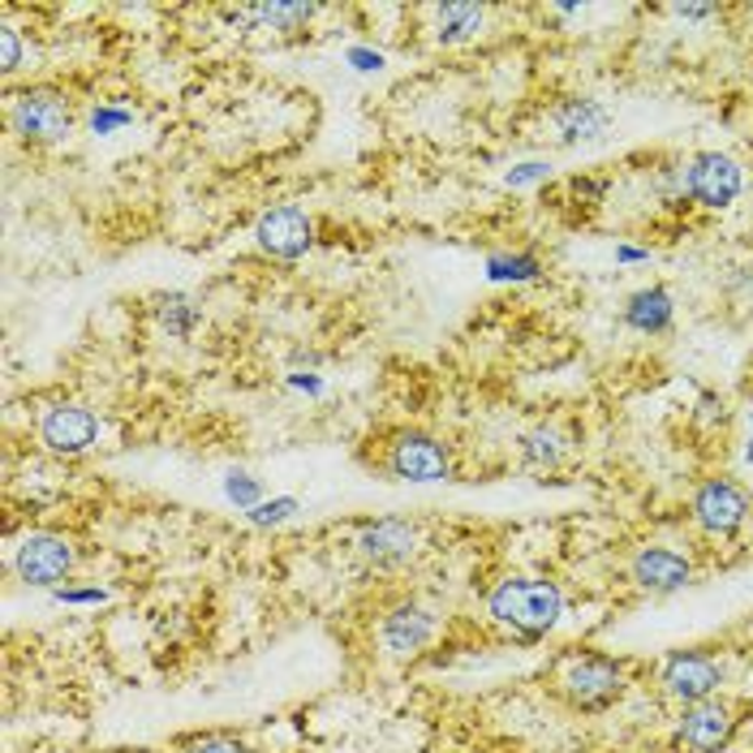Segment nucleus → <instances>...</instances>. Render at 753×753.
Returning <instances> with one entry per match:
<instances>
[{
    "instance_id": "obj_25",
    "label": "nucleus",
    "mask_w": 753,
    "mask_h": 753,
    "mask_svg": "<svg viewBox=\"0 0 753 753\" xmlns=\"http://www.w3.org/2000/svg\"><path fill=\"white\" fill-rule=\"evenodd\" d=\"M121 126H130V113H126V108H95V113H91V130H95V134H113V130H121Z\"/></svg>"
},
{
    "instance_id": "obj_22",
    "label": "nucleus",
    "mask_w": 753,
    "mask_h": 753,
    "mask_svg": "<svg viewBox=\"0 0 753 753\" xmlns=\"http://www.w3.org/2000/svg\"><path fill=\"white\" fill-rule=\"evenodd\" d=\"M224 495L233 504H242V508H255V504H263V482L255 479V474H246V470H233L224 479Z\"/></svg>"
},
{
    "instance_id": "obj_1",
    "label": "nucleus",
    "mask_w": 753,
    "mask_h": 753,
    "mask_svg": "<svg viewBox=\"0 0 753 753\" xmlns=\"http://www.w3.org/2000/svg\"><path fill=\"white\" fill-rule=\"evenodd\" d=\"M486 616L526 642H539L564 616V595L555 581H543V577H504L486 595Z\"/></svg>"
},
{
    "instance_id": "obj_8",
    "label": "nucleus",
    "mask_w": 753,
    "mask_h": 753,
    "mask_svg": "<svg viewBox=\"0 0 753 753\" xmlns=\"http://www.w3.org/2000/svg\"><path fill=\"white\" fill-rule=\"evenodd\" d=\"M659 685L668 689V697H676L681 706H693V702L715 697V689L723 685V668L706 650H672L663 659Z\"/></svg>"
},
{
    "instance_id": "obj_31",
    "label": "nucleus",
    "mask_w": 753,
    "mask_h": 753,
    "mask_svg": "<svg viewBox=\"0 0 753 753\" xmlns=\"http://www.w3.org/2000/svg\"><path fill=\"white\" fill-rule=\"evenodd\" d=\"M616 259H620V263H646V259H650V250H637V246H620Z\"/></svg>"
},
{
    "instance_id": "obj_7",
    "label": "nucleus",
    "mask_w": 753,
    "mask_h": 753,
    "mask_svg": "<svg viewBox=\"0 0 753 753\" xmlns=\"http://www.w3.org/2000/svg\"><path fill=\"white\" fill-rule=\"evenodd\" d=\"M73 564H78L73 543L61 539V534H48V530L26 534L17 543V555H13V568H17V577L26 586H57L73 573Z\"/></svg>"
},
{
    "instance_id": "obj_24",
    "label": "nucleus",
    "mask_w": 753,
    "mask_h": 753,
    "mask_svg": "<svg viewBox=\"0 0 753 753\" xmlns=\"http://www.w3.org/2000/svg\"><path fill=\"white\" fill-rule=\"evenodd\" d=\"M181 750L186 753H246V745H242L237 737H228V732H203V737H190Z\"/></svg>"
},
{
    "instance_id": "obj_28",
    "label": "nucleus",
    "mask_w": 753,
    "mask_h": 753,
    "mask_svg": "<svg viewBox=\"0 0 753 753\" xmlns=\"http://www.w3.org/2000/svg\"><path fill=\"white\" fill-rule=\"evenodd\" d=\"M349 66L353 69H379L384 66V57H379V52H370V48H349Z\"/></svg>"
},
{
    "instance_id": "obj_9",
    "label": "nucleus",
    "mask_w": 753,
    "mask_h": 753,
    "mask_svg": "<svg viewBox=\"0 0 753 753\" xmlns=\"http://www.w3.org/2000/svg\"><path fill=\"white\" fill-rule=\"evenodd\" d=\"M737 732V710L719 697H706V702H693L681 715V728H676V741L685 745L689 753H719L728 750Z\"/></svg>"
},
{
    "instance_id": "obj_29",
    "label": "nucleus",
    "mask_w": 753,
    "mask_h": 753,
    "mask_svg": "<svg viewBox=\"0 0 753 753\" xmlns=\"http://www.w3.org/2000/svg\"><path fill=\"white\" fill-rule=\"evenodd\" d=\"M61 603H104V590H57Z\"/></svg>"
},
{
    "instance_id": "obj_5",
    "label": "nucleus",
    "mask_w": 753,
    "mask_h": 753,
    "mask_svg": "<svg viewBox=\"0 0 753 753\" xmlns=\"http://www.w3.org/2000/svg\"><path fill=\"white\" fill-rule=\"evenodd\" d=\"M9 126L26 142H61L73 126V113L57 91H22L9 104Z\"/></svg>"
},
{
    "instance_id": "obj_20",
    "label": "nucleus",
    "mask_w": 753,
    "mask_h": 753,
    "mask_svg": "<svg viewBox=\"0 0 753 753\" xmlns=\"http://www.w3.org/2000/svg\"><path fill=\"white\" fill-rule=\"evenodd\" d=\"M543 263L534 255H491L486 259V275L495 284H526V280H539Z\"/></svg>"
},
{
    "instance_id": "obj_34",
    "label": "nucleus",
    "mask_w": 753,
    "mask_h": 753,
    "mask_svg": "<svg viewBox=\"0 0 753 753\" xmlns=\"http://www.w3.org/2000/svg\"><path fill=\"white\" fill-rule=\"evenodd\" d=\"M750 422H753V413H750Z\"/></svg>"
},
{
    "instance_id": "obj_33",
    "label": "nucleus",
    "mask_w": 753,
    "mask_h": 753,
    "mask_svg": "<svg viewBox=\"0 0 753 753\" xmlns=\"http://www.w3.org/2000/svg\"><path fill=\"white\" fill-rule=\"evenodd\" d=\"M745 461H750V466H753V444H750V448H745Z\"/></svg>"
},
{
    "instance_id": "obj_23",
    "label": "nucleus",
    "mask_w": 753,
    "mask_h": 753,
    "mask_svg": "<svg viewBox=\"0 0 753 753\" xmlns=\"http://www.w3.org/2000/svg\"><path fill=\"white\" fill-rule=\"evenodd\" d=\"M297 513V499L293 495H275V499H263V504H255L246 517H250V526H280V521H289Z\"/></svg>"
},
{
    "instance_id": "obj_27",
    "label": "nucleus",
    "mask_w": 753,
    "mask_h": 753,
    "mask_svg": "<svg viewBox=\"0 0 753 753\" xmlns=\"http://www.w3.org/2000/svg\"><path fill=\"white\" fill-rule=\"evenodd\" d=\"M551 173V164H543V160H530V164H517L513 173H508V186H530V181H543Z\"/></svg>"
},
{
    "instance_id": "obj_21",
    "label": "nucleus",
    "mask_w": 753,
    "mask_h": 753,
    "mask_svg": "<svg viewBox=\"0 0 753 753\" xmlns=\"http://www.w3.org/2000/svg\"><path fill=\"white\" fill-rule=\"evenodd\" d=\"M521 457H526L530 466H555V461L564 457V435H560L555 426L530 431V435L521 439Z\"/></svg>"
},
{
    "instance_id": "obj_3",
    "label": "nucleus",
    "mask_w": 753,
    "mask_h": 753,
    "mask_svg": "<svg viewBox=\"0 0 753 753\" xmlns=\"http://www.w3.org/2000/svg\"><path fill=\"white\" fill-rule=\"evenodd\" d=\"M689 517H693V526L702 534L732 539L750 521V495L732 479H706L697 482V491L689 499Z\"/></svg>"
},
{
    "instance_id": "obj_10",
    "label": "nucleus",
    "mask_w": 753,
    "mask_h": 753,
    "mask_svg": "<svg viewBox=\"0 0 753 753\" xmlns=\"http://www.w3.org/2000/svg\"><path fill=\"white\" fill-rule=\"evenodd\" d=\"M99 439V417L86 410V405H52L39 417V444L57 457H82L91 444Z\"/></svg>"
},
{
    "instance_id": "obj_14",
    "label": "nucleus",
    "mask_w": 753,
    "mask_h": 753,
    "mask_svg": "<svg viewBox=\"0 0 753 753\" xmlns=\"http://www.w3.org/2000/svg\"><path fill=\"white\" fill-rule=\"evenodd\" d=\"M551 126L564 142H590V138H603L612 117L599 99H560L551 108Z\"/></svg>"
},
{
    "instance_id": "obj_4",
    "label": "nucleus",
    "mask_w": 753,
    "mask_h": 753,
    "mask_svg": "<svg viewBox=\"0 0 753 753\" xmlns=\"http://www.w3.org/2000/svg\"><path fill=\"white\" fill-rule=\"evenodd\" d=\"M681 177H685V199L697 207H728L737 195H741V164L723 151H697L693 160L681 164Z\"/></svg>"
},
{
    "instance_id": "obj_11",
    "label": "nucleus",
    "mask_w": 753,
    "mask_h": 753,
    "mask_svg": "<svg viewBox=\"0 0 753 753\" xmlns=\"http://www.w3.org/2000/svg\"><path fill=\"white\" fill-rule=\"evenodd\" d=\"M255 242L272 259H302L315 246V224H310V215L302 207H272L255 224Z\"/></svg>"
},
{
    "instance_id": "obj_30",
    "label": "nucleus",
    "mask_w": 753,
    "mask_h": 753,
    "mask_svg": "<svg viewBox=\"0 0 753 753\" xmlns=\"http://www.w3.org/2000/svg\"><path fill=\"white\" fill-rule=\"evenodd\" d=\"M672 13H676V17H693V22H697V17H710L715 9H710V4H676Z\"/></svg>"
},
{
    "instance_id": "obj_15",
    "label": "nucleus",
    "mask_w": 753,
    "mask_h": 753,
    "mask_svg": "<svg viewBox=\"0 0 753 753\" xmlns=\"http://www.w3.org/2000/svg\"><path fill=\"white\" fill-rule=\"evenodd\" d=\"M357 551L366 560H375V564H401L413 551V526L397 521V517H384V521H375V526H366L357 534Z\"/></svg>"
},
{
    "instance_id": "obj_17",
    "label": "nucleus",
    "mask_w": 753,
    "mask_h": 753,
    "mask_svg": "<svg viewBox=\"0 0 753 753\" xmlns=\"http://www.w3.org/2000/svg\"><path fill=\"white\" fill-rule=\"evenodd\" d=\"M155 319H160V328L168 332V337H177V341H186V337H195V328H199V319H203V310L186 297V293H168V297H160V306H155Z\"/></svg>"
},
{
    "instance_id": "obj_18",
    "label": "nucleus",
    "mask_w": 753,
    "mask_h": 753,
    "mask_svg": "<svg viewBox=\"0 0 753 753\" xmlns=\"http://www.w3.org/2000/svg\"><path fill=\"white\" fill-rule=\"evenodd\" d=\"M242 17L259 22V26H272V31H297L302 22L315 17V4H289V0H272V4H250Z\"/></svg>"
},
{
    "instance_id": "obj_19",
    "label": "nucleus",
    "mask_w": 753,
    "mask_h": 753,
    "mask_svg": "<svg viewBox=\"0 0 753 753\" xmlns=\"http://www.w3.org/2000/svg\"><path fill=\"white\" fill-rule=\"evenodd\" d=\"M482 26V4H439V44L470 39Z\"/></svg>"
},
{
    "instance_id": "obj_16",
    "label": "nucleus",
    "mask_w": 753,
    "mask_h": 753,
    "mask_svg": "<svg viewBox=\"0 0 753 753\" xmlns=\"http://www.w3.org/2000/svg\"><path fill=\"white\" fill-rule=\"evenodd\" d=\"M672 315H676V306H672V293L668 289H642V293H633L624 302V323L633 332H646V337L668 332L672 328Z\"/></svg>"
},
{
    "instance_id": "obj_32",
    "label": "nucleus",
    "mask_w": 753,
    "mask_h": 753,
    "mask_svg": "<svg viewBox=\"0 0 753 753\" xmlns=\"http://www.w3.org/2000/svg\"><path fill=\"white\" fill-rule=\"evenodd\" d=\"M293 388H306V392H319L323 384H319V379H310V375H293Z\"/></svg>"
},
{
    "instance_id": "obj_26",
    "label": "nucleus",
    "mask_w": 753,
    "mask_h": 753,
    "mask_svg": "<svg viewBox=\"0 0 753 753\" xmlns=\"http://www.w3.org/2000/svg\"><path fill=\"white\" fill-rule=\"evenodd\" d=\"M17 66H22V39H17L13 26H4V31H0V69L13 73Z\"/></svg>"
},
{
    "instance_id": "obj_12",
    "label": "nucleus",
    "mask_w": 753,
    "mask_h": 753,
    "mask_svg": "<svg viewBox=\"0 0 753 753\" xmlns=\"http://www.w3.org/2000/svg\"><path fill=\"white\" fill-rule=\"evenodd\" d=\"M628 577L637 590L650 595H676L693 581V564L672 548H642L628 564Z\"/></svg>"
},
{
    "instance_id": "obj_2",
    "label": "nucleus",
    "mask_w": 753,
    "mask_h": 753,
    "mask_svg": "<svg viewBox=\"0 0 753 753\" xmlns=\"http://www.w3.org/2000/svg\"><path fill=\"white\" fill-rule=\"evenodd\" d=\"M555 689L573 710L603 715L624 693V672H620L616 659H608L599 650H573L555 663Z\"/></svg>"
},
{
    "instance_id": "obj_13",
    "label": "nucleus",
    "mask_w": 753,
    "mask_h": 753,
    "mask_svg": "<svg viewBox=\"0 0 753 753\" xmlns=\"http://www.w3.org/2000/svg\"><path fill=\"white\" fill-rule=\"evenodd\" d=\"M379 637L392 655H417L431 637H435V612L422 608V603H401L392 608L384 624H379Z\"/></svg>"
},
{
    "instance_id": "obj_6",
    "label": "nucleus",
    "mask_w": 753,
    "mask_h": 753,
    "mask_svg": "<svg viewBox=\"0 0 753 753\" xmlns=\"http://www.w3.org/2000/svg\"><path fill=\"white\" fill-rule=\"evenodd\" d=\"M388 474L401 482H444L452 474V461H448V448L422 431H401L388 448Z\"/></svg>"
}]
</instances>
